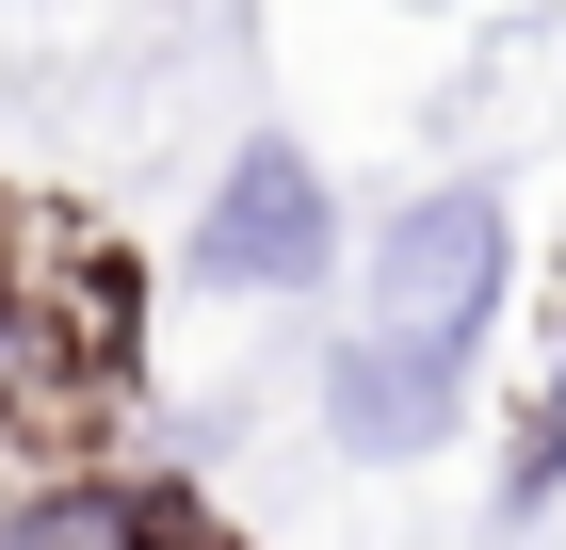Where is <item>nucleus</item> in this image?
I'll list each match as a JSON object with an SVG mask.
<instances>
[{
	"mask_svg": "<svg viewBox=\"0 0 566 550\" xmlns=\"http://www.w3.org/2000/svg\"><path fill=\"white\" fill-rule=\"evenodd\" d=\"M518 292V195L502 178H421L389 227H373V276H356V340H405V356H453L485 373V324Z\"/></svg>",
	"mask_w": 566,
	"mask_h": 550,
	"instance_id": "obj_1",
	"label": "nucleus"
},
{
	"mask_svg": "<svg viewBox=\"0 0 566 550\" xmlns=\"http://www.w3.org/2000/svg\"><path fill=\"white\" fill-rule=\"evenodd\" d=\"M178 276H195V292H243V308L324 292V276H340V178L307 163L292 129L227 146V178L195 195V243H178Z\"/></svg>",
	"mask_w": 566,
	"mask_h": 550,
	"instance_id": "obj_2",
	"label": "nucleus"
},
{
	"mask_svg": "<svg viewBox=\"0 0 566 550\" xmlns=\"http://www.w3.org/2000/svg\"><path fill=\"white\" fill-rule=\"evenodd\" d=\"M453 437H470V373L340 324V356H324V454H356V469H421V454H453Z\"/></svg>",
	"mask_w": 566,
	"mask_h": 550,
	"instance_id": "obj_3",
	"label": "nucleus"
},
{
	"mask_svg": "<svg viewBox=\"0 0 566 550\" xmlns=\"http://www.w3.org/2000/svg\"><path fill=\"white\" fill-rule=\"evenodd\" d=\"M551 502H566V340H551V373L518 388V437H502V535L551 518Z\"/></svg>",
	"mask_w": 566,
	"mask_h": 550,
	"instance_id": "obj_4",
	"label": "nucleus"
},
{
	"mask_svg": "<svg viewBox=\"0 0 566 550\" xmlns=\"http://www.w3.org/2000/svg\"><path fill=\"white\" fill-rule=\"evenodd\" d=\"M114 535H130V486H33L0 518V550H114Z\"/></svg>",
	"mask_w": 566,
	"mask_h": 550,
	"instance_id": "obj_5",
	"label": "nucleus"
},
{
	"mask_svg": "<svg viewBox=\"0 0 566 550\" xmlns=\"http://www.w3.org/2000/svg\"><path fill=\"white\" fill-rule=\"evenodd\" d=\"M17 405H33V356H17V292H0V437H17Z\"/></svg>",
	"mask_w": 566,
	"mask_h": 550,
	"instance_id": "obj_6",
	"label": "nucleus"
}]
</instances>
